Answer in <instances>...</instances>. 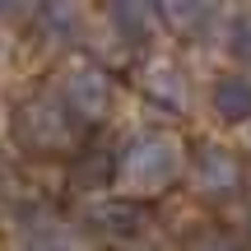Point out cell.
Returning a JSON list of instances; mask_svg holds the SVG:
<instances>
[{"label": "cell", "instance_id": "7a4b0ae2", "mask_svg": "<svg viewBox=\"0 0 251 251\" xmlns=\"http://www.w3.org/2000/svg\"><path fill=\"white\" fill-rule=\"evenodd\" d=\"M14 135L19 144H28V149H70L75 144V117L65 107H56L51 98H28L24 107H19V121H14Z\"/></svg>", "mask_w": 251, "mask_h": 251}, {"label": "cell", "instance_id": "9c48e42d", "mask_svg": "<svg viewBox=\"0 0 251 251\" xmlns=\"http://www.w3.org/2000/svg\"><path fill=\"white\" fill-rule=\"evenodd\" d=\"M214 14V9H205V5H163L158 9V19H168V24H177L181 33H200V24Z\"/></svg>", "mask_w": 251, "mask_h": 251}, {"label": "cell", "instance_id": "3957f363", "mask_svg": "<svg viewBox=\"0 0 251 251\" xmlns=\"http://www.w3.org/2000/svg\"><path fill=\"white\" fill-rule=\"evenodd\" d=\"M112 98H117V84L102 65H79L65 75V112L75 121H102L112 112Z\"/></svg>", "mask_w": 251, "mask_h": 251}, {"label": "cell", "instance_id": "4fadbf2b", "mask_svg": "<svg viewBox=\"0 0 251 251\" xmlns=\"http://www.w3.org/2000/svg\"><path fill=\"white\" fill-rule=\"evenodd\" d=\"M242 47H247V51H251V33H247V37H242Z\"/></svg>", "mask_w": 251, "mask_h": 251}, {"label": "cell", "instance_id": "6da1fadb", "mask_svg": "<svg viewBox=\"0 0 251 251\" xmlns=\"http://www.w3.org/2000/svg\"><path fill=\"white\" fill-rule=\"evenodd\" d=\"M181 168H186V149H181L177 135L144 130V135H135V140L121 149L117 181L130 191V196H158V191H168L172 181L181 177Z\"/></svg>", "mask_w": 251, "mask_h": 251}, {"label": "cell", "instance_id": "277c9868", "mask_svg": "<svg viewBox=\"0 0 251 251\" xmlns=\"http://www.w3.org/2000/svg\"><path fill=\"white\" fill-rule=\"evenodd\" d=\"M191 186L200 191V196H233L237 186H242V163H237L233 149H224V144H200L196 158H191Z\"/></svg>", "mask_w": 251, "mask_h": 251}, {"label": "cell", "instance_id": "5b68a950", "mask_svg": "<svg viewBox=\"0 0 251 251\" xmlns=\"http://www.w3.org/2000/svg\"><path fill=\"white\" fill-rule=\"evenodd\" d=\"M19 251H93V247L79 228L61 224L51 214H37L24 219V228H19Z\"/></svg>", "mask_w": 251, "mask_h": 251}, {"label": "cell", "instance_id": "8992f818", "mask_svg": "<svg viewBox=\"0 0 251 251\" xmlns=\"http://www.w3.org/2000/svg\"><path fill=\"white\" fill-rule=\"evenodd\" d=\"M140 84H144V93H149L153 102H163V107H172V112L191 107V79H186V70H177L172 61H149L140 70Z\"/></svg>", "mask_w": 251, "mask_h": 251}, {"label": "cell", "instance_id": "ba28073f", "mask_svg": "<svg viewBox=\"0 0 251 251\" xmlns=\"http://www.w3.org/2000/svg\"><path fill=\"white\" fill-rule=\"evenodd\" d=\"M112 19L121 24V37H144L149 24L158 19V9H149V5H112Z\"/></svg>", "mask_w": 251, "mask_h": 251}, {"label": "cell", "instance_id": "8fae6325", "mask_svg": "<svg viewBox=\"0 0 251 251\" xmlns=\"http://www.w3.org/2000/svg\"><path fill=\"white\" fill-rule=\"evenodd\" d=\"M186 251H242V247H237L233 237L224 233V228H205V233L191 237V247H186Z\"/></svg>", "mask_w": 251, "mask_h": 251}, {"label": "cell", "instance_id": "7c38bea8", "mask_svg": "<svg viewBox=\"0 0 251 251\" xmlns=\"http://www.w3.org/2000/svg\"><path fill=\"white\" fill-rule=\"evenodd\" d=\"M75 177H79V186H102V177L112 181V163L107 158H84L75 168Z\"/></svg>", "mask_w": 251, "mask_h": 251}, {"label": "cell", "instance_id": "52a82bcc", "mask_svg": "<svg viewBox=\"0 0 251 251\" xmlns=\"http://www.w3.org/2000/svg\"><path fill=\"white\" fill-rule=\"evenodd\" d=\"M214 112L224 121H247L251 117V75H224L214 84Z\"/></svg>", "mask_w": 251, "mask_h": 251}, {"label": "cell", "instance_id": "30bf717a", "mask_svg": "<svg viewBox=\"0 0 251 251\" xmlns=\"http://www.w3.org/2000/svg\"><path fill=\"white\" fill-rule=\"evenodd\" d=\"M93 219H98L102 228H117V233H135V228H140V209L135 205H98Z\"/></svg>", "mask_w": 251, "mask_h": 251}]
</instances>
